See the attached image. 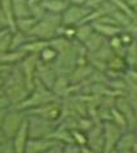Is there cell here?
<instances>
[{
	"mask_svg": "<svg viewBox=\"0 0 137 153\" xmlns=\"http://www.w3.org/2000/svg\"><path fill=\"white\" fill-rule=\"evenodd\" d=\"M136 68H137V66H136Z\"/></svg>",
	"mask_w": 137,
	"mask_h": 153,
	"instance_id": "48",
	"label": "cell"
},
{
	"mask_svg": "<svg viewBox=\"0 0 137 153\" xmlns=\"http://www.w3.org/2000/svg\"><path fill=\"white\" fill-rule=\"evenodd\" d=\"M102 125H104V135H105L104 153L115 152L116 143L119 140V137L122 136V134H123V130L113 121H105L102 122Z\"/></svg>",
	"mask_w": 137,
	"mask_h": 153,
	"instance_id": "8",
	"label": "cell"
},
{
	"mask_svg": "<svg viewBox=\"0 0 137 153\" xmlns=\"http://www.w3.org/2000/svg\"><path fill=\"white\" fill-rule=\"evenodd\" d=\"M87 0H70V4H75V5H85Z\"/></svg>",
	"mask_w": 137,
	"mask_h": 153,
	"instance_id": "41",
	"label": "cell"
},
{
	"mask_svg": "<svg viewBox=\"0 0 137 153\" xmlns=\"http://www.w3.org/2000/svg\"><path fill=\"white\" fill-rule=\"evenodd\" d=\"M31 7V14L38 20H40V18H43L45 16V13H47V10H45L44 5L41 4V3H34V4H30Z\"/></svg>",
	"mask_w": 137,
	"mask_h": 153,
	"instance_id": "31",
	"label": "cell"
},
{
	"mask_svg": "<svg viewBox=\"0 0 137 153\" xmlns=\"http://www.w3.org/2000/svg\"><path fill=\"white\" fill-rule=\"evenodd\" d=\"M106 0H87L85 1V7L87 8H89L91 10H94L97 8H100V7L104 4Z\"/></svg>",
	"mask_w": 137,
	"mask_h": 153,
	"instance_id": "37",
	"label": "cell"
},
{
	"mask_svg": "<svg viewBox=\"0 0 137 153\" xmlns=\"http://www.w3.org/2000/svg\"><path fill=\"white\" fill-rule=\"evenodd\" d=\"M3 29H5V27H3V26H1V25H0V30H3Z\"/></svg>",
	"mask_w": 137,
	"mask_h": 153,
	"instance_id": "46",
	"label": "cell"
},
{
	"mask_svg": "<svg viewBox=\"0 0 137 153\" xmlns=\"http://www.w3.org/2000/svg\"><path fill=\"white\" fill-rule=\"evenodd\" d=\"M133 130H135V132H136V135H137V122H136V126H135V128H133Z\"/></svg>",
	"mask_w": 137,
	"mask_h": 153,
	"instance_id": "44",
	"label": "cell"
},
{
	"mask_svg": "<svg viewBox=\"0 0 137 153\" xmlns=\"http://www.w3.org/2000/svg\"><path fill=\"white\" fill-rule=\"evenodd\" d=\"M9 31H10V30H9L8 27H5V29L0 30V40H1V38H3V36H4V35H5V34H7V33H9Z\"/></svg>",
	"mask_w": 137,
	"mask_h": 153,
	"instance_id": "43",
	"label": "cell"
},
{
	"mask_svg": "<svg viewBox=\"0 0 137 153\" xmlns=\"http://www.w3.org/2000/svg\"><path fill=\"white\" fill-rule=\"evenodd\" d=\"M124 59L127 61L128 68H136L137 66V42H136V39L133 43L127 45Z\"/></svg>",
	"mask_w": 137,
	"mask_h": 153,
	"instance_id": "29",
	"label": "cell"
},
{
	"mask_svg": "<svg viewBox=\"0 0 137 153\" xmlns=\"http://www.w3.org/2000/svg\"><path fill=\"white\" fill-rule=\"evenodd\" d=\"M58 99L60 97L57 96L49 87H47L43 82L36 78L35 86H34V88L31 90V92H30L27 99L22 101L21 104L14 105V106H17V108H20L26 112V110H29L31 108H36V106L47 104V102L53 101V100H58Z\"/></svg>",
	"mask_w": 137,
	"mask_h": 153,
	"instance_id": "3",
	"label": "cell"
},
{
	"mask_svg": "<svg viewBox=\"0 0 137 153\" xmlns=\"http://www.w3.org/2000/svg\"><path fill=\"white\" fill-rule=\"evenodd\" d=\"M125 79L128 83L137 86V68H128L125 71Z\"/></svg>",
	"mask_w": 137,
	"mask_h": 153,
	"instance_id": "35",
	"label": "cell"
},
{
	"mask_svg": "<svg viewBox=\"0 0 137 153\" xmlns=\"http://www.w3.org/2000/svg\"><path fill=\"white\" fill-rule=\"evenodd\" d=\"M44 1H48V0H41V3H44Z\"/></svg>",
	"mask_w": 137,
	"mask_h": 153,
	"instance_id": "47",
	"label": "cell"
},
{
	"mask_svg": "<svg viewBox=\"0 0 137 153\" xmlns=\"http://www.w3.org/2000/svg\"><path fill=\"white\" fill-rule=\"evenodd\" d=\"M0 25H1L3 27H8V22H7L4 10H3V8H1V4H0Z\"/></svg>",
	"mask_w": 137,
	"mask_h": 153,
	"instance_id": "39",
	"label": "cell"
},
{
	"mask_svg": "<svg viewBox=\"0 0 137 153\" xmlns=\"http://www.w3.org/2000/svg\"><path fill=\"white\" fill-rule=\"evenodd\" d=\"M88 137V147L93 153H101L105 148V135H104V125L102 122H97L89 131H87Z\"/></svg>",
	"mask_w": 137,
	"mask_h": 153,
	"instance_id": "10",
	"label": "cell"
},
{
	"mask_svg": "<svg viewBox=\"0 0 137 153\" xmlns=\"http://www.w3.org/2000/svg\"><path fill=\"white\" fill-rule=\"evenodd\" d=\"M13 139V144H14V149L16 153H25L26 149V144L30 139V134H29V121L27 118L24 121V123L21 125V127L17 130V132L14 134Z\"/></svg>",
	"mask_w": 137,
	"mask_h": 153,
	"instance_id": "14",
	"label": "cell"
},
{
	"mask_svg": "<svg viewBox=\"0 0 137 153\" xmlns=\"http://www.w3.org/2000/svg\"><path fill=\"white\" fill-rule=\"evenodd\" d=\"M41 4L44 5L47 12L62 14L67 9V7L70 5V0H48V1H44Z\"/></svg>",
	"mask_w": 137,
	"mask_h": 153,
	"instance_id": "22",
	"label": "cell"
},
{
	"mask_svg": "<svg viewBox=\"0 0 137 153\" xmlns=\"http://www.w3.org/2000/svg\"><path fill=\"white\" fill-rule=\"evenodd\" d=\"M38 62H39V55H27L20 62V68L24 73L26 83H27L30 90H32L35 86Z\"/></svg>",
	"mask_w": 137,
	"mask_h": 153,
	"instance_id": "9",
	"label": "cell"
},
{
	"mask_svg": "<svg viewBox=\"0 0 137 153\" xmlns=\"http://www.w3.org/2000/svg\"><path fill=\"white\" fill-rule=\"evenodd\" d=\"M57 75H58V73L52 66V64H45L43 61H40V59H39L38 69H36V78L39 79V81H41L45 86L52 90V87L56 82Z\"/></svg>",
	"mask_w": 137,
	"mask_h": 153,
	"instance_id": "12",
	"label": "cell"
},
{
	"mask_svg": "<svg viewBox=\"0 0 137 153\" xmlns=\"http://www.w3.org/2000/svg\"><path fill=\"white\" fill-rule=\"evenodd\" d=\"M63 153H80V147L77 143H67L65 144Z\"/></svg>",
	"mask_w": 137,
	"mask_h": 153,
	"instance_id": "36",
	"label": "cell"
},
{
	"mask_svg": "<svg viewBox=\"0 0 137 153\" xmlns=\"http://www.w3.org/2000/svg\"><path fill=\"white\" fill-rule=\"evenodd\" d=\"M8 109H9V108H3V109H0V126L3 125V122H4V120H5V116H7V113H8Z\"/></svg>",
	"mask_w": 137,
	"mask_h": 153,
	"instance_id": "40",
	"label": "cell"
},
{
	"mask_svg": "<svg viewBox=\"0 0 137 153\" xmlns=\"http://www.w3.org/2000/svg\"><path fill=\"white\" fill-rule=\"evenodd\" d=\"M70 87H71V82L68 79V75L58 74L56 78L55 85L52 87V91L60 99H65V97H68V95H70Z\"/></svg>",
	"mask_w": 137,
	"mask_h": 153,
	"instance_id": "16",
	"label": "cell"
},
{
	"mask_svg": "<svg viewBox=\"0 0 137 153\" xmlns=\"http://www.w3.org/2000/svg\"><path fill=\"white\" fill-rule=\"evenodd\" d=\"M3 90H4V92L7 96H8L12 105H18L27 99L30 92H31V90L29 88L27 83H26L25 75L20 68V64L14 65V66L10 69L9 76H8V79H7Z\"/></svg>",
	"mask_w": 137,
	"mask_h": 153,
	"instance_id": "1",
	"label": "cell"
},
{
	"mask_svg": "<svg viewBox=\"0 0 137 153\" xmlns=\"http://www.w3.org/2000/svg\"><path fill=\"white\" fill-rule=\"evenodd\" d=\"M10 105H12V104H10L8 96L5 95L4 90H0V109H3V108H9Z\"/></svg>",
	"mask_w": 137,
	"mask_h": 153,
	"instance_id": "38",
	"label": "cell"
},
{
	"mask_svg": "<svg viewBox=\"0 0 137 153\" xmlns=\"http://www.w3.org/2000/svg\"><path fill=\"white\" fill-rule=\"evenodd\" d=\"M12 3H13L14 13H16L17 18L32 16L31 14V7H30L29 0H12Z\"/></svg>",
	"mask_w": 137,
	"mask_h": 153,
	"instance_id": "23",
	"label": "cell"
},
{
	"mask_svg": "<svg viewBox=\"0 0 137 153\" xmlns=\"http://www.w3.org/2000/svg\"><path fill=\"white\" fill-rule=\"evenodd\" d=\"M93 31H94V29H93V25L91 24V22L80 24V25L77 26V36H75V39L82 42V43H84V42L93 34Z\"/></svg>",
	"mask_w": 137,
	"mask_h": 153,
	"instance_id": "26",
	"label": "cell"
},
{
	"mask_svg": "<svg viewBox=\"0 0 137 153\" xmlns=\"http://www.w3.org/2000/svg\"><path fill=\"white\" fill-rule=\"evenodd\" d=\"M61 25H62V14L47 12L43 18L38 20V24L29 33V35L35 39L51 42L56 36H58V30Z\"/></svg>",
	"mask_w": 137,
	"mask_h": 153,
	"instance_id": "2",
	"label": "cell"
},
{
	"mask_svg": "<svg viewBox=\"0 0 137 153\" xmlns=\"http://www.w3.org/2000/svg\"><path fill=\"white\" fill-rule=\"evenodd\" d=\"M10 40H12V31L7 33L0 40V52H7L10 49Z\"/></svg>",
	"mask_w": 137,
	"mask_h": 153,
	"instance_id": "34",
	"label": "cell"
},
{
	"mask_svg": "<svg viewBox=\"0 0 137 153\" xmlns=\"http://www.w3.org/2000/svg\"><path fill=\"white\" fill-rule=\"evenodd\" d=\"M0 4H1V8L4 10L7 22H8V29L10 31H16V13H14V8H13V3L12 0H0Z\"/></svg>",
	"mask_w": 137,
	"mask_h": 153,
	"instance_id": "20",
	"label": "cell"
},
{
	"mask_svg": "<svg viewBox=\"0 0 137 153\" xmlns=\"http://www.w3.org/2000/svg\"><path fill=\"white\" fill-rule=\"evenodd\" d=\"M0 153H16L12 137H7L5 140L0 141Z\"/></svg>",
	"mask_w": 137,
	"mask_h": 153,
	"instance_id": "32",
	"label": "cell"
},
{
	"mask_svg": "<svg viewBox=\"0 0 137 153\" xmlns=\"http://www.w3.org/2000/svg\"><path fill=\"white\" fill-rule=\"evenodd\" d=\"M26 114H34V116H39L45 118V120L55 121L60 123L61 117H62V99L49 101L47 104L36 106V108H31L26 110Z\"/></svg>",
	"mask_w": 137,
	"mask_h": 153,
	"instance_id": "6",
	"label": "cell"
},
{
	"mask_svg": "<svg viewBox=\"0 0 137 153\" xmlns=\"http://www.w3.org/2000/svg\"><path fill=\"white\" fill-rule=\"evenodd\" d=\"M119 36H120V40H122V43H123L125 47H127V45H129L131 43H133V42H135V35H133V34H131L128 31V30H125V29H123L122 30V31L119 33Z\"/></svg>",
	"mask_w": 137,
	"mask_h": 153,
	"instance_id": "33",
	"label": "cell"
},
{
	"mask_svg": "<svg viewBox=\"0 0 137 153\" xmlns=\"http://www.w3.org/2000/svg\"><path fill=\"white\" fill-rule=\"evenodd\" d=\"M57 57H58V51H57L52 44L47 45V47L39 53L40 61H43L45 64H53L57 60Z\"/></svg>",
	"mask_w": 137,
	"mask_h": 153,
	"instance_id": "28",
	"label": "cell"
},
{
	"mask_svg": "<svg viewBox=\"0 0 137 153\" xmlns=\"http://www.w3.org/2000/svg\"><path fill=\"white\" fill-rule=\"evenodd\" d=\"M94 68L89 62L83 64V65H77L75 69L68 74V79H70L71 85H78V83H83L88 81L91 74L93 73Z\"/></svg>",
	"mask_w": 137,
	"mask_h": 153,
	"instance_id": "15",
	"label": "cell"
},
{
	"mask_svg": "<svg viewBox=\"0 0 137 153\" xmlns=\"http://www.w3.org/2000/svg\"><path fill=\"white\" fill-rule=\"evenodd\" d=\"M92 25H93L94 31L100 33L101 35L106 36L108 39L109 38H111V36H114V35H118V34L123 30L122 27H119V26L110 25V24H104V22H97V21L92 22Z\"/></svg>",
	"mask_w": 137,
	"mask_h": 153,
	"instance_id": "21",
	"label": "cell"
},
{
	"mask_svg": "<svg viewBox=\"0 0 137 153\" xmlns=\"http://www.w3.org/2000/svg\"><path fill=\"white\" fill-rule=\"evenodd\" d=\"M106 42H108V38L106 36L101 35V34L97 33V31H93L92 35H91L83 44H84V47H85L87 51H88L89 55H92V53L97 52Z\"/></svg>",
	"mask_w": 137,
	"mask_h": 153,
	"instance_id": "18",
	"label": "cell"
},
{
	"mask_svg": "<svg viewBox=\"0 0 137 153\" xmlns=\"http://www.w3.org/2000/svg\"><path fill=\"white\" fill-rule=\"evenodd\" d=\"M26 56H27V53L22 49H17V51L9 49L7 52H0V64L13 66V65L20 64Z\"/></svg>",
	"mask_w": 137,
	"mask_h": 153,
	"instance_id": "17",
	"label": "cell"
},
{
	"mask_svg": "<svg viewBox=\"0 0 137 153\" xmlns=\"http://www.w3.org/2000/svg\"><path fill=\"white\" fill-rule=\"evenodd\" d=\"M108 69H113V70L125 73L128 69V65H127V61H125V59L123 56L116 55L115 53V55L108 61Z\"/></svg>",
	"mask_w": 137,
	"mask_h": 153,
	"instance_id": "27",
	"label": "cell"
},
{
	"mask_svg": "<svg viewBox=\"0 0 137 153\" xmlns=\"http://www.w3.org/2000/svg\"><path fill=\"white\" fill-rule=\"evenodd\" d=\"M27 121L30 137H49L58 125V122L45 120L34 114H27Z\"/></svg>",
	"mask_w": 137,
	"mask_h": 153,
	"instance_id": "4",
	"label": "cell"
},
{
	"mask_svg": "<svg viewBox=\"0 0 137 153\" xmlns=\"http://www.w3.org/2000/svg\"><path fill=\"white\" fill-rule=\"evenodd\" d=\"M36 24H38V18H35L34 16L17 18V21H16V29L20 30V31H24L26 34H29L34 27H35Z\"/></svg>",
	"mask_w": 137,
	"mask_h": 153,
	"instance_id": "25",
	"label": "cell"
},
{
	"mask_svg": "<svg viewBox=\"0 0 137 153\" xmlns=\"http://www.w3.org/2000/svg\"><path fill=\"white\" fill-rule=\"evenodd\" d=\"M71 132H73L74 141L79 145V147L88 144V137H87V132L85 131H82V130H79V128H75V130H71Z\"/></svg>",
	"mask_w": 137,
	"mask_h": 153,
	"instance_id": "30",
	"label": "cell"
},
{
	"mask_svg": "<svg viewBox=\"0 0 137 153\" xmlns=\"http://www.w3.org/2000/svg\"><path fill=\"white\" fill-rule=\"evenodd\" d=\"M137 143V135L135 132V130H125L122 134V136L119 137L115 147L116 153H132L133 145Z\"/></svg>",
	"mask_w": 137,
	"mask_h": 153,
	"instance_id": "13",
	"label": "cell"
},
{
	"mask_svg": "<svg viewBox=\"0 0 137 153\" xmlns=\"http://www.w3.org/2000/svg\"><path fill=\"white\" fill-rule=\"evenodd\" d=\"M30 39H31V36H30L29 34L24 33V31H20V30L12 31L10 49H12V51H17V49H21V48H22V45L27 43Z\"/></svg>",
	"mask_w": 137,
	"mask_h": 153,
	"instance_id": "24",
	"label": "cell"
},
{
	"mask_svg": "<svg viewBox=\"0 0 137 153\" xmlns=\"http://www.w3.org/2000/svg\"><path fill=\"white\" fill-rule=\"evenodd\" d=\"M133 9H135V13H136V16H137V7H135Z\"/></svg>",
	"mask_w": 137,
	"mask_h": 153,
	"instance_id": "45",
	"label": "cell"
},
{
	"mask_svg": "<svg viewBox=\"0 0 137 153\" xmlns=\"http://www.w3.org/2000/svg\"><path fill=\"white\" fill-rule=\"evenodd\" d=\"M92 12L85 5H75L70 4L67 9L62 13V25L65 26H78L83 24L87 16Z\"/></svg>",
	"mask_w": 137,
	"mask_h": 153,
	"instance_id": "7",
	"label": "cell"
},
{
	"mask_svg": "<svg viewBox=\"0 0 137 153\" xmlns=\"http://www.w3.org/2000/svg\"><path fill=\"white\" fill-rule=\"evenodd\" d=\"M7 137H8V136H7V135H5V132H4V131H3V127H1V126H0V141L5 140V139H7Z\"/></svg>",
	"mask_w": 137,
	"mask_h": 153,
	"instance_id": "42",
	"label": "cell"
},
{
	"mask_svg": "<svg viewBox=\"0 0 137 153\" xmlns=\"http://www.w3.org/2000/svg\"><path fill=\"white\" fill-rule=\"evenodd\" d=\"M57 141L58 140L53 137H30L26 144L25 153H49Z\"/></svg>",
	"mask_w": 137,
	"mask_h": 153,
	"instance_id": "11",
	"label": "cell"
},
{
	"mask_svg": "<svg viewBox=\"0 0 137 153\" xmlns=\"http://www.w3.org/2000/svg\"><path fill=\"white\" fill-rule=\"evenodd\" d=\"M26 118H27V114H26L25 110L17 108L14 105H10L8 109V113L5 116V120L1 125L3 131L5 132V135L8 137H13L14 134L21 127V125L24 123Z\"/></svg>",
	"mask_w": 137,
	"mask_h": 153,
	"instance_id": "5",
	"label": "cell"
},
{
	"mask_svg": "<svg viewBox=\"0 0 137 153\" xmlns=\"http://www.w3.org/2000/svg\"><path fill=\"white\" fill-rule=\"evenodd\" d=\"M49 44H51V42H49V40H41V39H35V38H31L27 43L22 45L21 49H22V51H25L27 55H39V53Z\"/></svg>",
	"mask_w": 137,
	"mask_h": 153,
	"instance_id": "19",
	"label": "cell"
}]
</instances>
